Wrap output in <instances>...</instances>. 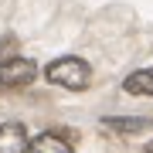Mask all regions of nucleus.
<instances>
[{
    "label": "nucleus",
    "instance_id": "0eeeda50",
    "mask_svg": "<svg viewBox=\"0 0 153 153\" xmlns=\"http://www.w3.org/2000/svg\"><path fill=\"white\" fill-rule=\"evenodd\" d=\"M14 55H17V41L14 38H0V65L7 58H14Z\"/></svg>",
    "mask_w": 153,
    "mask_h": 153
},
{
    "label": "nucleus",
    "instance_id": "20e7f679",
    "mask_svg": "<svg viewBox=\"0 0 153 153\" xmlns=\"http://www.w3.org/2000/svg\"><path fill=\"white\" fill-rule=\"evenodd\" d=\"M27 153H71V143L61 133H41V136L31 140Z\"/></svg>",
    "mask_w": 153,
    "mask_h": 153
},
{
    "label": "nucleus",
    "instance_id": "f257e3e1",
    "mask_svg": "<svg viewBox=\"0 0 153 153\" xmlns=\"http://www.w3.org/2000/svg\"><path fill=\"white\" fill-rule=\"evenodd\" d=\"M44 78L51 85H61V88H85L88 78H92V71H88V61L65 55V58H55L44 68Z\"/></svg>",
    "mask_w": 153,
    "mask_h": 153
},
{
    "label": "nucleus",
    "instance_id": "7ed1b4c3",
    "mask_svg": "<svg viewBox=\"0 0 153 153\" xmlns=\"http://www.w3.org/2000/svg\"><path fill=\"white\" fill-rule=\"evenodd\" d=\"M31 140L21 123H0V153H27Z\"/></svg>",
    "mask_w": 153,
    "mask_h": 153
},
{
    "label": "nucleus",
    "instance_id": "423d86ee",
    "mask_svg": "<svg viewBox=\"0 0 153 153\" xmlns=\"http://www.w3.org/2000/svg\"><path fill=\"white\" fill-rule=\"evenodd\" d=\"M105 126H112V129H119V133H136V129H143V126H150V123L140 119V116H129V119H116V116H109Z\"/></svg>",
    "mask_w": 153,
    "mask_h": 153
},
{
    "label": "nucleus",
    "instance_id": "39448f33",
    "mask_svg": "<svg viewBox=\"0 0 153 153\" xmlns=\"http://www.w3.org/2000/svg\"><path fill=\"white\" fill-rule=\"evenodd\" d=\"M123 88H126V92H133V95H153V68L133 71V75L123 82Z\"/></svg>",
    "mask_w": 153,
    "mask_h": 153
},
{
    "label": "nucleus",
    "instance_id": "f03ea898",
    "mask_svg": "<svg viewBox=\"0 0 153 153\" xmlns=\"http://www.w3.org/2000/svg\"><path fill=\"white\" fill-rule=\"evenodd\" d=\"M38 78V65L31 58H7L0 65V88H24Z\"/></svg>",
    "mask_w": 153,
    "mask_h": 153
},
{
    "label": "nucleus",
    "instance_id": "6e6552de",
    "mask_svg": "<svg viewBox=\"0 0 153 153\" xmlns=\"http://www.w3.org/2000/svg\"><path fill=\"white\" fill-rule=\"evenodd\" d=\"M146 153H153V143H150V146H146Z\"/></svg>",
    "mask_w": 153,
    "mask_h": 153
}]
</instances>
